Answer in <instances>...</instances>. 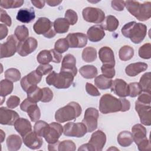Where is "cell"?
<instances>
[{
	"instance_id": "3",
	"label": "cell",
	"mask_w": 151,
	"mask_h": 151,
	"mask_svg": "<svg viewBox=\"0 0 151 151\" xmlns=\"http://www.w3.org/2000/svg\"><path fill=\"white\" fill-rule=\"evenodd\" d=\"M82 112L80 105L75 101L70 102L66 106L57 110L55 114V119L59 123L76 120Z\"/></svg>"
},
{
	"instance_id": "53",
	"label": "cell",
	"mask_w": 151,
	"mask_h": 151,
	"mask_svg": "<svg viewBox=\"0 0 151 151\" xmlns=\"http://www.w3.org/2000/svg\"><path fill=\"white\" fill-rule=\"evenodd\" d=\"M0 11H1V17H0L1 22L5 24V25H6L7 26L10 27L12 24L11 17L8 15L6 12L3 9L1 8Z\"/></svg>"
},
{
	"instance_id": "11",
	"label": "cell",
	"mask_w": 151,
	"mask_h": 151,
	"mask_svg": "<svg viewBox=\"0 0 151 151\" xmlns=\"http://www.w3.org/2000/svg\"><path fill=\"white\" fill-rule=\"evenodd\" d=\"M61 59V54L58 52L54 49H51L50 50H44L41 51L37 57V61L41 64H48L50 62L60 63Z\"/></svg>"
},
{
	"instance_id": "19",
	"label": "cell",
	"mask_w": 151,
	"mask_h": 151,
	"mask_svg": "<svg viewBox=\"0 0 151 151\" xmlns=\"http://www.w3.org/2000/svg\"><path fill=\"white\" fill-rule=\"evenodd\" d=\"M25 145L31 149H38L43 144L41 137L37 135L34 132H30L22 137Z\"/></svg>"
},
{
	"instance_id": "23",
	"label": "cell",
	"mask_w": 151,
	"mask_h": 151,
	"mask_svg": "<svg viewBox=\"0 0 151 151\" xmlns=\"http://www.w3.org/2000/svg\"><path fill=\"white\" fill-rule=\"evenodd\" d=\"M48 150H59V151H74L76 149L75 143L70 140H65L63 141H58L55 143L48 144Z\"/></svg>"
},
{
	"instance_id": "59",
	"label": "cell",
	"mask_w": 151,
	"mask_h": 151,
	"mask_svg": "<svg viewBox=\"0 0 151 151\" xmlns=\"http://www.w3.org/2000/svg\"><path fill=\"white\" fill-rule=\"evenodd\" d=\"M8 28L5 26V25L1 24H0V40L4 39L5 37H6L8 34Z\"/></svg>"
},
{
	"instance_id": "17",
	"label": "cell",
	"mask_w": 151,
	"mask_h": 151,
	"mask_svg": "<svg viewBox=\"0 0 151 151\" xmlns=\"http://www.w3.org/2000/svg\"><path fill=\"white\" fill-rule=\"evenodd\" d=\"M19 118V115L15 111L5 107L0 108V123L1 124L14 125L15 121Z\"/></svg>"
},
{
	"instance_id": "30",
	"label": "cell",
	"mask_w": 151,
	"mask_h": 151,
	"mask_svg": "<svg viewBox=\"0 0 151 151\" xmlns=\"http://www.w3.org/2000/svg\"><path fill=\"white\" fill-rule=\"evenodd\" d=\"M22 145V140L17 134L9 135L6 139V146L8 150H18Z\"/></svg>"
},
{
	"instance_id": "5",
	"label": "cell",
	"mask_w": 151,
	"mask_h": 151,
	"mask_svg": "<svg viewBox=\"0 0 151 151\" xmlns=\"http://www.w3.org/2000/svg\"><path fill=\"white\" fill-rule=\"evenodd\" d=\"M121 110L122 102L120 99H117L110 94H105L100 98L99 110L103 114L121 111Z\"/></svg>"
},
{
	"instance_id": "43",
	"label": "cell",
	"mask_w": 151,
	"mask_h": 151,
	"mask_svg": "<svg viewBox=\"0 0 151 151\" xmlns=\"http://www.w3.org/2000/svg\"><path fill=\"white\" fill-rule=\"evenodd\" d=\"M24 1L22 0H2L0 2V5L2 8L5 9L16 8L21 7Z\"/></svg>"
},
{
	"instance_id": "8",
	"label": "cell",
	"mask_w": 151,
	"mask_h": 151,
	"mask_svg": "<svg viewBox=\"0 0 151 151\" xmlns=\"http://www.w3.org/2000/svg\"><path fill=\"white\" fill-rule=\"evenodd\" d=\"M87 132V127L83 123L69 122L63 126V133L66 136L81 137Z\"/></svg>"
},
{
	"instance_id": "26",
	"label": "cell",
	"mask_w": 151,
	"mask_h": 151,
	"mask_svg": "<svg viewBox=\"0 0 151 151\" xmlns=\"http://www.w3.org/2000/svg\"><path fill=\"white\" fill-rule=\"evenodd\" d=\"M14 127L16 131L22 137L32 131L31 123L27 119L24 118L18 119L14 123Z\"/></svg>"
},
{
	"instance_id": "32",
	"label": "cell",
	"mask_w": 151,
	"mask_h": 151,
	"mask_svg": "<svg viewBox=\"0 0 151 151\" xmlns=\"http://www.w3.org/2000/svg\"><path fill=\"white\" fill-rule=\"evenodd\" d=\"M103 21L101 25L102 27L104 29L110 32L116 31L119 24L118 19L114 16L111 15L107 16Z\"/></svg>"
},
{
	"instance_id": "50",
	"label": "cell",
	"mask_w": 151,
	"mask_h": 151,
	"mask_svg": "<svg viewBox=\"0 0 151 151\" xmlns=\"http://www.w3.org/2000/svg\"><path fill=\"white\" fill-rule=\"evenodd\" d=\"M52 66L49 64H40L35 70L37 73L40 76H42L44 75L47 74L52 70Z\"/></svg>"
},
{
	"instance_id": "21",
	"label": "cell",
	"mask_w": 151,
	"mask_h": 151,
	"mask_svg": "<svg viewBox=\"0 0 151 151\" xmlns=\"http://www.w3.org/2000/svg\"><path fill=\"white\" fill-rule=\"evenodd\" d=\"M60 71L70 73L74 77L77 75V68L76 67V59L73 55L68 54L64 57Z\"/></svg>"
},
{
	"instance_id": "25",
	"label": "cell",
	"mask_w": 151,
	"mask_h": 151,
	"mask_svg": "<svg viewBox=\"0 0 151 151\" xmlns=\"http://www.w3.org/2000/svg\"><path fill=\"white\" fill-rule=\"evenodd\" d=\"M88 40L91 42H98L105 36V32L101 25H95L91 27L87 32Z\"/></svg>"
},
{
	"instance_id": "13",
	"label": "cell",
	"mask_w": 151,
	"mask_h": 151,
	"mask_svg": "<svg viewBox=\"0 0 151 151\" xmlns=\"http://www.w3.org/2000/svg\"><path fill=\"white\" fill-rule=\"evenodd\" d=\"M21 110L27 112L32 122H37L40 118L41 111L36 103L27 98L20 104Z\"/></svg>"
},
{
	"instance_id": "15",
	"label": "cell",
	"mask_w": 151,
	"mask_h": 151,
	"mask_svg": "<svg viewBox=\"0 0 151 151\" xmlns=\"http://www.w3.org/2000/svg\"><path fill=\"white\" fill-rule=\"evenodd\" d=\"M65 38L70 48H83L87 44V37L81 32L70 33Z\"/></svg>"
},
{
	"instance_id": "55",
	"label": "cell",
	"mask_w": 151,
	"mask_h": 151,
	"mask_svg": "<svg viewBox=\"0 0 151 151\" xmlns=\"http://www.w3.org/2000/svg\"><path fill=\"white\" fill-rule=\"evenodd\" d=\"M138 149L140 151H146V150H150V141L147 138H146L142 141H140L139 143L137 144Z\"/></svg>"
},
{
	"instance_id": "40",
	"label": "cell",
	"mask_w": 151,
	"mask_h": 151,
	"mask_svg": "<svg viewBox=\"0 0 151 151\" xmlns=\"http://www.w3.org/2000/svg\"><path fill=\"white\" fill-rule=\"evenodd\" d=\"M14 35L19 42L24 41L28 38L29 31L27 27L24 25L17 26L14 31Z\"/></svg>"
},
{
	"instance_id": "51",
	"label": "cell",
	"mask_w": 151,
	"mask_h": 151,
	"mask_svg": "<svg viewBox=\"0 0 151 151\" xmlns=\"http://www.w3.org/2000/svg\"><path fill=\"white\" fill-rule=\"evenodd\" d=\"M42 89V98L41 101L43 103L50 102L53 98V93L48 87H44Z\"/></svg>"
},
{
	"instance_id": "46",
	"label": "cell",
	"mask_w": 151,
	"mask_h": 151,
	"mask_svg": "<svg viewBox=\"0 0 151 151\" xmlns=\"http://www.w3.org/2000/svg\"><path fill=\"white\" fill-rule=\"evenodd\" d=\"M139 55L143 59H149L151 57V44L146 43L139 49Z\"/></svg>"
},
{
	"instance_id": "42",
	"label": "cell",
	"mask_w": 151,
	"mask_h": 151,
	"mask_svg": "<svg viewBox=\"0 0 151 151\" xmlns=\"http://www.w3.org/2000/svg\"><path fill=\"white\" fill-rule=\"evenodd\" d=\"M4 76L6 79L12 82L18 81L21 78L20 71L18 69L14 68H10L7 69L5 71Z\"/></svg>"
},
{
	"instance_id": "1",
	"label": "cell",
	"mask_w": 151,
	"mask_h": 151,
	"mask_svg": "<svg viewBox=\"0 0 151 151\" xmlns=\"http://www.w3.org/2000/svg\"><path fill=\"white\" fill-rule=\"evenodd\" d=\"M121 32L123 36L129 38L132 42L139 44L146 35L147 27L143 24L132 21L126 24L122 28Z\"/></svg>"
},
{
	"instance_id": "4",
	"label": "cell",
	"mask_w": 151,
	"mask_h": 151,
	"mask_svg": "<svg viewBox=\"0 0 151 151\" xmlns=\"http://www.w3.org/2000/svg\"><path fill=\"white\" fill-rule=\"evenodd\" d=\"M74 76L68 72L61 71L57 73L52 71L46 77V83L58 89L68 88L73 83Z\"/></svg>"
},
{
	"instance_id": "41",
	"label": "cell",
	"mask_w": 151,
	"mask_h": 151,
	"mask_svg": "<svg viewBox=\"0 0 151 151\" xmlns=\"http://www.w3.org/2000/svg\"><path fill=\"white\" fill-rule=\"evenodd\" d=\"M139 83L142 89V91H145V93L150 94L151 83H150V72L145 73L140 77Z\"/></svg>"
},
{
	"instance_id": "52",
	"label": "cell",
	"mask_w": 151,
	"mask_h": 151,
	"mask_svg": "<svg viewBox=\"0 0 151 151\" xmlns=\"http://www.w3.org/2000/svg\"><path fill=\"white\" fill-rule=\"evenodd\" d=\"M20 103V99L16 96H10L6 101V106L9 109H14L17 107Z\"/></svg>"
},
{
	"instance_id": "18",
	"label": "cell",
	"mask_w": 151,
	"mask_h": 151,
	"mask_svg": "<svg viewBox=\"0 0 151 151\" xmlns=\"http://www.w3.org/2000/svg\"><path fill=\"white\" fill-rule=\"evenodd\" d=\"M41 78L42 76L38 74L35 70L32 71L21 79L20 84L23 90L27 93L29 88L37 86L41 81Z\"/></svg>"
},
{
	"instance_id": "58",
	"label": "cell",
	"mask_w": 151,
	"mask_h": 151,
	"mask_svg": "<svg viewBox=\"0 0 151 151\" xmlns=\"http://www.w3.org/2000/svg\"><path fill=\"white\" fill-rule=\"evenodd\" d=\"M121 102H122V110L121 111L124 112L130 109V101L124 98H121Z\"/></svg>"
},
{
	"instance_id": "37",
	"label": "cell",
	"mask_w": 151,
	"mask_h": 151,
	"mask_svg": "<svg viewBox=\"0 0 151 151\" xmlns=\"http://www.w3.org/2000/svg\"><path fill=\"white\" fill-rule=\"evenodd\" d=\"M81 56L85 62H93L97 58V50L92 47H86L83 50Z\"/></svg>"
},
{
	"instance_id": "6",
	"label": "cell",
	"mask_w": 151,
	"mask_h": 151,
	"mask_svg": "<svg viewBox=\"0 0 151 151\" xmlns=\"http://www.w3.org/2000/svg\"><path fill=\"white\" fill-rule=\"evenodd\" d=\"M52 26L53 23L48 18L41 17L34 24L33 29L36 34H42L47 38H51L56 34Z\"/></svg>"
},
{
	"instance_id": "27",
	"label": "cell",
	"mask_w": 151,
	"mask_h": 151,
	"mask_svg": "<svg viewBox=\"0 0 151 151\" xmlns=\"http://www.w3.org/2000/svg\"><path fill=\"white\" fill-rule=\"evenodd\" d=\"M148 65L143 62L132 63L128 65L125 68L126 74L130 77H134L139 73L145 71L147 68Z\"/></svg>"
},
{
	"instance_id": "14",
	"label": "cell",
	"mask_w": 151,
	"mask_h": 151,
	"mask_svg": "<svg viewBox=\"0 0 151 151\" xmlns=\"http://www.w3.org/2000/svg\"><path fill=\"white\" fill-rule=\"evenodd\" d=\"M38 45L36 39L33 37H28L24 41L18 42L17 46V52L22 57L28 55L34 51Z\"/></svg>"
},
{
	"instance_id": "47",
	"label": "cell",
	"mask_w": 151,
	"mask_h": 151,
	"mask_svg": "<svg viewBox=\"0 0 151 151\" xmlns=\"http://www.w3.org/2000/svg\"><path fill=\"white\" fill-rule=\"evenodd\" d=\"M129 87V96L131 97H135L140 94L142 89L139 83L133 82L128 84Z\"/></svg>"
},
{
	"instance_id": "12",
	"label": "cell",
	"mask_w": 151,
	"mask_h": 151,
	"mask_svg": "<svg viewBox=\"0 0 151 151\" xmlns=\"http://www.w3.org/2000/svg\"><path fill=\"white\" fill-rule=\"evenodd\" d=\"M18 42L15 36L10 35L5 42L1 44V58L12 57L17 51Z\"/></svg>"
},
{
	"instance_id": "28",
	"label": "cell",
	"mask_w": 151,
	"mask_h": 151,
	"mask_svg": "<svg viewBox=\"0 0 151 151\" xmlns=\"http://www.w3.org/2000/svg\"><path fill=\"white\" fill-rule=\"evenodd\" d=\"M35 18V11L33 8H22L18 11L16 18L22 23H29Z\"/></svg>"
},
{
	"instance_id": "49",
	"label": "cell",
	"mask_w": 151,
	"mask_h": 151,
	"mask_svg": "<svg viewBox=\"0 0 151 151\" xmlns=\"http://www.w3.org/2000/svg\"><path fill=\"white\" fill-rule=\"evenodd\" d=\"M65 18L68 21L70 25H74L78 21V15L76 11L69 9L65 13Z\"/></svg>"
},
{
	"instance_id": "9",
	"label": "cell",
	"mask_w": 151,
	"mask_h": 151,
	"mask_svg": "<svg viewBox=\"0 0 151 151\" xmlns=\"http://www.w3.org/2000/svg\"><path fill=\"white\" fill-rule=\"evenodd\" d=\"M83 18L88 22L100 24L105 19L104 12L99 8L94 7H86L82 12Z\"/></svg>"
},
{
	"instance_id": "10",
	"label": "cell",
	"mask_w": 151,
	"mask_h": 151,
	"mask_svg": "<svg viewBox=\"0 0 151 151\" xmlns=\"http://www.w3.org/2000/svg\"><path fill=\"white\" fill-rule=\"evenodd\" d=\"M98 118L99 111L96 109L89 107L86 110L82 123L86 126L87 132H92L97 129Z\"/></svg>"
},
{
	"instance_id": "34",
	"label": "cell",
	"mask_w": 151,
	"mask_h": 151,
	"mask_svg": "<svg viewBox=\"0 0 151 151\" xmlns=\"http://www.w3.org/2000/svg\"><path fill=\"white\" fill-rule=\"evenodd\" d=\"M27 98L34 103H37L41 100L42 98V89L35 86L31 87L27 91Z\"/></svg>"
},
{
	"instance_id": "33",
	"label": "cell",
	"mask_w": 151,
	"mask_h": 151,
	"mask_svg": "<svg viewBox=\"0 0 151 151\" xmlns=\"http://www.w3.org/2000/svg\"><path fill=\"white\" fill-rule=\"evenodd\" d=\"M117 142L122 147H128L133 142L132 133L129 131H122L117 136Z\"/></svg>"
},
{
	"instance_id": "56",
	"label": "cell",
	"mask_w": 151,
	"mask_h": 151,
	"mask_svg": "<svg viewBox=\"0 0 151 151\" xmlns=\"http://www.w3.org/2000/svg\"><path fill=\"white\" fill-rule=\"evenodd\" d=\"M137 101L144 104L150 105V94L146 93L139 94Z\"/></svg>"
},
{
	"instance_id": "29",
	"label": "cell",
	"mask_w": 151,
	"mask_h": 151,
	"mask_svg": "<svg viewBox=\"0 0 151 151\" xmlns=\"http://www.w3.org/2000/svg\"><path fill=\"white\" fill-rule=\"evenodd\" d=\"M133 141L137 145L142 140L147 138L146 129L141 124H136L132 128Z\"/></svg>"
},
{
	"instance_id": "61",
	"label": "cell",
	"mask_w": 151,
	"mask_h": 151,
	"mask_svg": "<svg viewBox=\"0 0 151 151\" xmlns=\"http://www.w3.org/2000/svg\"><path fill=\"white\" fill-rule=\"evenodd\" d=\"M78 151L80 150H87V151H94L93 147L91 146V145L88 143H86L84 144L83 145H81L78 149Z\"/></svg>"
},
{
	"instance_id": "54",
	"label": "cell",
	"mask_w": 151,
	"mask_h": 151,
	"mask_svg": "<svg viewBox=\"0 0 151 151\" xmlns=\"http://www.w3.org/2000/svg\"><path fill=\"white\" fill-rule=\"evenodd\" d=\"M86 90L88 94L92 96H99L100 93L97 88L90 83H87L86 84Z\"/></svg>"
},
{
	"instance_id": "39",
	"label": "cell",
	"mask_w": 151,
	"mask_h": 151,
	"mask_svg": "<svg viewBox=\"0 0 151 151\" xmlns=\"http://www.w3.org/2000/svg\"><path fill=\"white\" fill-rule=\"evenodd\" d=\"M134 55V50L129 45H124L120 48L119 51V58L122 61L130 60Z\"/></svg>"
},
{
	"instance_id": "48",
	"label": "cell",
	"mask_w": 151,
	"mask_h": 151,
	"mask_svg": "<svg viewBox=\"0 0 151 151\" xmlns=\"http://www.w3.org/2000/svg\"><path fill=\"white\" fill-rule=\"evenodd\" d=\"M114 67V66L111 65L103 64L101 67V70L103 75L109 78H112L113 77H114L116 73Z\"/></svg>"
},
{
	"instance_id": "45",
	"label": "cell",
	"mask_w": 151,
	"mask_h": 151,
	"mask_svg": "<svg viewBox=\"0 0 151 151\" xmlns=\"http://www.w3.org/2000/svg\"><path fill=\"white\" fill-rule=\"evenodd\" d=\"M48 124L42 120L37 121L34 126V132L39 136L43 137L44 133L45 132Z\"/></svg>"
},
{
	"instance_id": "36",
	"label": "cell",
	"mask_w": 151,
	"mask_h": 151,
	"mask_svg": "<svg viewBox=\"0 0 151 151\" xmlns=\"http://www.w3.org/2000/svg\"><path fill=\"white\" fill-rule=\"evenodd\" d=\"M112 81L111 78H109L103 74L96 77L94 79L95 85L101 90H106L110 88Z\"/></svg>"
},
{
	"instance_id": "16",
	"label": "cell",
	"mask_w": 151,
	"mask_h": 151,
	"mask_svg": "<svg viewBox=\"0 0 151 151\" xmlns=\"http://www.w3.org/2000/svg\"><path fill=\"white\" fill-rule=\"evenodd\" d=\"M150 105L140 103L137 100L135 102V110L137 112L142 124L146 126L151 124Z\"/></svg>"
},
{
	"instance_id": "57",
	"label": "cell",
	"mask_w": 151,
	"mask_h": 151,
	"mask_svg": "<svg viewBox=\"0 0 151 151\" xmlns=\"http://www.w3.org/2000/svg\"><path fill=\"white\" fill-rule=\"evenodd\" d=\"M125 6V1H112L111 7L116 11H122Z\"/></svg>"
},
{
	"instance_id": "44",
	"label": "cell",
	"mask_w": 151,
	"mask_h": 151,
	"mask_svg": "<svg viewBox=\"0 0 151 151\" xmlns=\"http://www.w3.org/2000/svg\"><path fill=\"white\" fill-rule=\"evenodd\" d=\"M68 48L69 45L66 38L58 39L54 45V50L60 54L65 52Z\"/></svg>"
},
{
	"instance_id": "2",
	"label": "cell",
	"mask_w": 151,
	"mask_h": 151,
	"mask_svg": "<svg viewBox=\"0 0 151 151\" xmlns=\"http://www.w3.org/2000/svg\"><path fill=\"white\" fill-rule=\"evenodd\" d=\"M125 6L127 11L139 21H145L151 17L150 2L140 4L138 1H126Z\"/></svg>"
},
{
	"instance_id": "22",
	"label": "cell",
	"mask_w": 151,
	"mask_h": 151,
	"mask_svg": "<svg viewBox=\"0 0 151 151\" xmlns=\"http://www.w3.org/2000/svg\"><path fill=\"white\" fill-rule=\"evenodd\" d=\"M111 91L120 97L129 96V87L126 82L120 78H116L112 81L110 87Z\"/></svg>"
},
{
	"instance_id": "62",
	"label": "cell",
	"mask_w": 151,
	"mask_h": 151,
	"mask_svg": "<svg viewBox=\"0 0 151 151\" xmlns=\"http://www.w3.org/2000/svg\"><path fill=\"white\" fill-rule=\"evenodd\" d=\"M47 4L50 6H55L58 5L60 4H61L62 2V1H55V0H48L46 1Z\"/></svg>"
},
{
	"instance_id": "31",
	"label": "cell",
	"mask_w": 151,
	"mask_h": 151,
	"mask_svg": "<svg viewBox=\"0 0 151 151\" xmlns=\"http://www.w3.org/2000/svg\"><path fill=\"white\" fill-rule=\"evenodd\" d=\"M53 27L56 33L64 34L68 31L70 24L65 18H58L54 21Z\"/></svg>"
},
{
	"instance_id": "24",
	"label": "cell",
	"mask_w": 151,
	"mask_h": 151,
	"mask_svg": "<svg viewBox=\"0 0 151 151\" xmlns=\"http://www.w3.org/2000/svg\"><path fill=\"white\" fill-rule=\"evenodd\" d=\"M99 57L103 64L114 66L115 59L113 50L109 47H103L99 51Z\"/></svg>"
},
{
	"instance_id": "7",
	"label": "cell",
	"mask_w": 151,
	"mask_h": 151,
	"mask_svg": "<svg viewBox=\"0 0 151 151\" xmlns=\"http://www.w3.org/2000/svg\"><path fill=\"white\" fill-rule=\"evenodd\" d=\"M63 132V127L58 123L52 122L48 124L45 132L44 133L43 137L48 144L55 143L58 141V139Z\"/></svg>"
},
{
	"instance_id": "38",
	"label": "cell",
	"mask_w": 151,
	"mask_h": 151,
	"mask_svg": "<svg viewBox=\"0 0 151 151\" xmlns=\"http://www.w3.org/2000/svg\"><path fill=\"white\" fill-rule=\"evenodd\" d=\"M14 86L12 81L5 79L2 80L0 83V94L1 97H5V96L11 94L13 90Z\"/></svg>"
},
{
	"instance_id": "20",
	"label": "cell",
	"mask_w": 151,
	"mask_h": 151,
	"mask_svg": "<svg viewBox=\"0 0 151 151\" xmlns=\"http://www.w3.org/2000/svg\"><path fill=\"white\" fill-rule=\"evenodd\" d=\"M106 142V134L103 131L99 130L91 134L88 143L93 147L94 151H101L104 146Z\"/></svg>"
},
{
	"instance_id": "60",
	"label": "cell",
	"mask_w": 151,
	"mask_h": 151,
	"mask_svg": "<svg viewBox=\"0 0 151 151\" xmlns=\"http://www.w3.org/2000/svg\"><path fill=\"white\" fill-rule=\"evenodd\" d=\"M31 2L34 6H35L37 8H39V9L42 8L44 6L46 2V1H39V0H38V1L34 0V1H31Z\"/></svg>"
},
{
	"instance_id": "63",
	"label": "cell",
	"mask_w": 151,
	"mask_h": 151,
	"mask_svg": "<svg viewBox=\"0 0 151 151\" xmlns=\"http://www.w3.org/2000/svg\"><path fill=\"white\" fill-rule=\"evenodd\" d=\"M1 132V142H2L4 141V139L5 138V133H4L3 130H0Z\"/></svg>"
},
{
	"instance_id": "35",
	"label": "cell",
	"mask_w": 151,
	"mask_h": 151,
	"mask_svg": "<svg viewBox=\"0 0 151 151\" xmlns=\"http://www.w3.org/2000/svg\"><path fill=\"white\" fill-rule=\"evenodd\" d=\"M79 72L83 77L87 79H91L96 77L98 71L96 67L92 65H86L81 67Z\"/></svg>"
}]
</instances>
